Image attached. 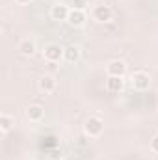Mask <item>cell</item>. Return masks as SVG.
Masks as SVG:
<instances>
[{
	"mask_svg": "<svg viewBox=\"0 0 158 160\" xmlns=\"http://www.w3.org/2000/svg\"><path fill=\"white\" fill-rule=\"evenodd\" d=\"M63 47H60L58 43H48L43 48V60L48 63H60L63 60Z\"/></svg>",
	"mask_w": 158,
	"mask_h": 160,
	"instance_id": "cell-2",
	"label": "cell"
},
{
	"mask_svg": "<svg viewBox=\"0 0 158 160\" xmlns=\"http://www.w3.org/2000/svg\"><path fill=\"white\" fill-rule=\"evenodd\" d=\"M45 118V108L41 104H30L26 108V119L30 123H39Z\"/></svg>",
	"mask_w": 158,
	"mask_h": 160,
	"instance_id": "cell-10",
	"label": "cell"
},
{
	"mask_svg": "<svg viewBox=\"0 0 158 160\" xmlns=\"http://www.w3.org/2000/svg\"><path fill=\"white\" fill-rule=\"evenodd\" d=\"M56 88H58V80L54 78L52 75H43L37 80V89L41 93H54Z\"/></svg>",
	"mask_w": 158,
	"mask_h": 160,
	"instance_id": "cell-8",
	"label": "cell"
},
{
	"mask_svg": "<svg viewBox=\"0 0 158 160\" xmlns=\"http://www.w3.org/2000/svg\"><path fill=\"white\" fill-rule=\"evenodd\" d=\"M91 19H93L95 22H99V24H104V22H110V21L114 19V11H112L110 6L101 4V6H95V8L91 9Z\"/></svg>",
	"mask_w": 158,
	"mask_h": 160,
	"instance_id": "cell-3",
	"label": "cell"
},
{
	"mask_svg": "<svg viewBox=\"0 0 158 160\" xmlns=\"http://www.w3.org/2000/svg\"><path fill=\"white\" fill-rule=\"evenodd\" d=\"M75 8H78V9H84V0H75Z\"/></svg>",
	"mask_w": 158,
	"mask_h": 160,
	"instance_id": "cell-15",
	"label": "cell"
},
{
	"mask_svg": "<svg viewBox=\"0 0 158 160\" xmlns=\"http://www.w3.org/2000/svg\"><path fill=\"white\" fill-rule=\"evenodd\" d=\"M130 82H132V88L138 89V91H145V89L151 88V77H149L145 71H136V73H132Z\"/></svg>",
	"mask_w": 158,
	"mask_h": 160,
	"instance_id": "cell-4",
	"label": "cell"
},
{
	"mask_svg": "<svg viewBox=\"0 0 158 160\" xmlns=\"http://www.w3.org/2000/svg\"><path fill=\"white\" fill-rule=\"evenodd\" d=\"M17 50L22 54V56H26V58H30V56H34L36 54V50H37V45H36V39H32V38H24V39L19 43V47H17Z\"/></svg>",
	"mask_w": 158,
	"mask_h": 160,
	"instance_id": "cell-9",
	"label": "cell"
},
{
	"mask_svg": "<svg viewBox=\"0 0 158 160\" xmlns=\"http://www.w3.org/2000/svg\"><path fill=\"white\" fill-rule=\"evenodd\" d=\"M15 127V118L11 114H0V132L2 134H7L11 128Z\"/></svg>",
	"mask_w": 158,
	"mask_h": 160,
	"instance_id": "cell-13",
	"label": "cell"
},
{
	"mask_svg": "<svg viewBox=\"0 0 158 160\" xmlns=\"http://www.w3.org/2000/svg\"><path fill=\"white\" fill-rule=\"evenodd\" d=\"M126 71H128V67H126V63L123 60H112L106 65V75L108 77H123L125 78Z\"/></svg>",
	"mask_w": 158,
	"mask_h": 160,
	"instance_id": "cell-5",
	"label": "cell"
},
{
	"mask_svg": "<svg viewBox=\"0 0 158 160\" xmlns=\"http://www.w3.org/2000/svg\"><path fill=\"white\" fill-rule=\"evenodd\" d=\"M80 56H82V50H80V47H77V45H69L63 50V60L67 63H77L80 60Z\"/></svg>",
	"mask_w": 158,
	"mask_h": 160,
	"instance_id": "cell-12",
	"label": "cell"
},
{
	"mask_svg": "<svg viewBox=\"0 0 158 160\" xmlns=\"http://www.w3.org/2000/svg\"><path fill=\"white\" fill-rule=\"evenodd\" d=\"M104 132V121L99 116H89L84 121V134L87 138H99Z\"/></svg>",
	"mask_w": 158,
	"mask_h": 160,
	"instance_id": "cell-1",
	"label": "cell"
},
{
	"mask_svg": "<svg viewBox=\"0 0 158 160\" xmlns=\"http://www.w3.org/2000/svg\"><path fill=\"white\" fill-rule=\"evenodd\" d=\"M69 11H71V8H69L67 4L56 2V4L50 8V19H52V21H67Z\"/></svg>",
	"mask_w": 158,
	"mask_h": 160,
	"instance_id": "cell-7",
	"label": "cell"
},
{
	"mask_svg": "<svg viewBox=\"0 0 158 160\" xmlns=\"http://www.w3.org/2000/svg\"><path fill=\"white\" fill-rule=\"evenodd\" d=\"M151 151L153 153H158V134L151 138Z\"/></svg>",
	"mask_w": 158,
	"mask_h": 160,
	"instance_id": "cell-14",
	"label": "cell"
},
{
	"mask_svg": "<svg viewBox=\"0 0 158 160\" xmlns=\"http://www.w3.org/2000/svg\"><path fill=\"white\" fill-rule=\"evenodd\" d=\"M123 88H125V78L123 77H106V91L121 93Z\"/></svg>",
	"mask_w": 158,
	"mask_h": 160,
	"instance_id": "cell-11",
	"label": "cell"
},
{
	"mask_svg": "<svg viewBox=\"0 0 158 160\" xmlns=\"http://www.w3.org/2000/svg\"><path fill=\"white\" fill-rule=\"evenodd\" d=\"M15 2H17L19 6H26V4H30L32 0H15Z\"/></svg>",
	"mask_w": 158,
	"mask_h": 160,
	"instance_id": "cell-16",
	"label": "cell"
},
{
	"mask_svg": "<svg viewBox=\"0 0 158 160\" xmlns=\"http://www.w3.org/2000/svg\"><path fill=\"white\" fill-rule=\"evenodd\" d=\"M86 21H87V17H86V11H84V9L71 8L69 17H67L69 26H73V28H80V26H84V24H86Z\"/></svg>",
	"mask_w": 158,
	"mask_h": 160,
	"instance_id": "cell-6",
	"label": "cell"
}]
</instances>
